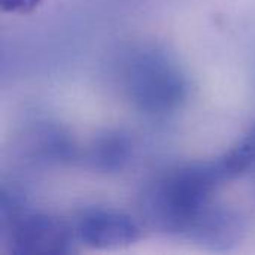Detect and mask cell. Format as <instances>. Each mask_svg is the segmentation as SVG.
<instances>
[{
	"instance_id": "3957f363",
	"label": "cell",
	"mask_w": 255,
	"mask_h": 255,
	"mask_svg": "<svg viewBox=\"0 0 255 255\" xmlns=\"http://www.w3.org/2000/svg\"><path fill=\"white\" fill-rule=\"evenodd\" d=\"M0 244L10 254L66 255L79 251L72 221L33 211L13 188L0 191Z\"/></svg>"
},
{
	"instance_id": "7a4b0ae2",
	"label": "cell",
	"mask_w": 255,
	"mask_h": 255,
	"mask_svg": "<svg viewBox=\"0 0 255 255\" xmlns=\"http://www.w3.org/2000/svg\"><path fill=\"white\" fill-rule=\"evenodd\" d=\"M120 81L134 109L155 120L178 114L191 91L188 75L176 57L152 43L127 51L120 64Z\"/></svg>"
},
{
	"instance_id": "5b68a950",
	"label": "cell",
	"mask_w": 255,
	"mask_h": 255,
	"mask_svg": "<svg viewBox=\"0 0 255 255\" xmlns=\"http://www.w3.org/2000/svg\"><path fill=\"white\" fill-rule=\"evenodd\" d=\"M134 155V142L130 134L121 130H111L97 136L87 149L88 166L102 173L124 170Z\"/></svg>"
},
{
	"instance_id": "ba28073f",
	"label": "cell",
	"mask_w": 255,
	"mask_h": 255,
	"mask_svg": "<svg viewBox=\"0 0 255 255\" xmlns=\"http://www.w3.org/2000/svg\"><path fill=\"white\" fill-rule=\"evenodd\" d=\"M238 143L248 161V173L255 172V130Z\"/></svg>"
},
{
	"instance_id": "52a82bcc",
	"label": "cell",
	"mask_w": 255,
	"mask_h": 255,
	"mask_svg": "<svg viewBox=\"0 0 255 255\" xmlns=\"http://www.w3.org/2000/svg\"><path fill=\"white\" fill-rule=\"evenodd\" d=\"M40 0H0V7L3 12L9 13H28L31 12Z\"/></svg>"
},
{
	"instance_id": "277c9868",
	"label": "cell",
	"mask_w": 255,
	"mask_h": 255,
	"mask_svg": "<svg viewBox=\"0 0 255 255\" xmlns=\"http://www.w3.org/2000/svg\"><path fill=\"white\" fill-rule=\"evenodd\" d=\"M79 250L111 251L134 245L142 238V224L109 208H88L72 220Z\"/></svg>"
},
{
	"instance_id": "6da1fadb",
	"label": "cell",
	"mask_w": 255,
	"mask_h": 255,
	"mask_svg": "<svg viewBox=\"0 0 255 255\" xmlns=\"http://www.w3.org/2000/svg\"><path fill=\"white\" fill-rule=\"evenodd\" d=\"M241 178L232 154L167 167L151 178L139 194V217L146 229L191 242L220 203L223 185Z\"/></svg>"
},
{
	"instance_id": "8992f818",
	"label": "cell",
	"mask_w": 255,
	"mask_h": 255,
	"mask_svg": "<svg viewBox=\"0 0 255 255\" xmlns=\"http://www.w3.org/2000/svg\"><path fill=\"white\" fill-rule=\"evenodd\" d=\"M31 154L43 161H64L75 155V146L70 137L57 126L42 123L36 126L28 136Z\"/></svg>"
}]
</instances>
